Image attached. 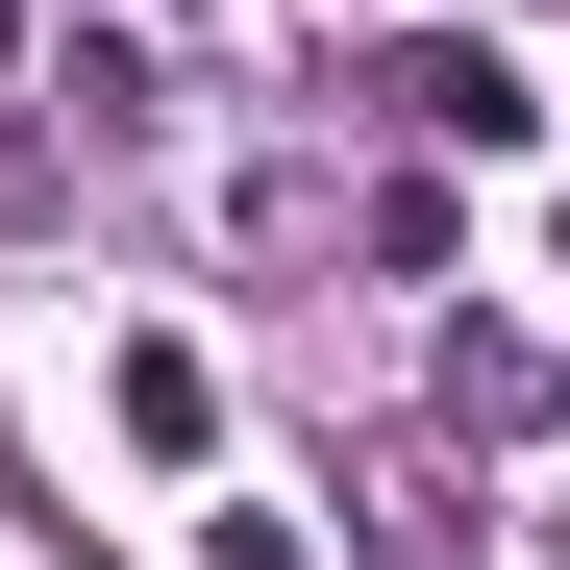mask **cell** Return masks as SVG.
I'll return each instance as SVG.
<instances>
[{
    "mask_svg": "<svg viewBox=\"0 0 570 570\" xmlns=\"http://www.w3.org/2000/svg\"><path fill=\"white\" fill-rule=\"evenodd\" d=\"M50 100H75V149H125V125H174V100H149V50H125V26H75V50H50Z\"/></svg>",
    "mask_w": 570,
    "mask_h": 570,
    "instance_id": "cell-2",
    "label": "cell"
},
{
    "mask_svg": "<svg viewBox=\"0 0 570 570\" xmlns=\"http://www.w3.org/2000/svg\"><path fill=\"white\" fill-rule=\"evenodd\" d=\"M0 75H26V0H0Z\"/></svg>",
    "mask_w": 570,
    "mask_h": 570,
    "instance_id": "cell-4",
    "label": "cell"
},
{
    "mask_svg": "<svg viewBox=\"0 0 570 570\" xmlns=\"http://www.w3.org/2000/svg\"><path fill=\"white\" fill-rule=\"evenodd\" d=\"M125 446L199 471V446H224V372H199V347H125Z\"/></svg>",
    "mask_w": 570,
    "mask_h": 570,
    "instance_id": "cell-3",
    "label": "cell"
},
{
    "mask_svg": "<svg viewBox=\"0 0 570 570\" xmlns=\"http://www.w3.org/2000/svg\"><path fill=\"white\" fill-rule=\"evenodd\" d=\"M347 100L397 125V149H521V50H471V26H397V50L347 75Z\"/></svg>",
    "mask_w": 570,
    "mask_h": 570,
    "instance_id": "cell-1",
    "label": "cell"
}]
</instances>
